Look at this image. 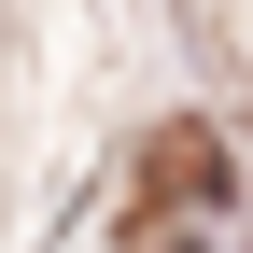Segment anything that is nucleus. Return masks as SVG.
<instances>
[{
    "instance_id": "nucleus-1",
    "label": "nucleus",
    "mask_w": 253,
    "mask_h": 253,
    "mask_svg": "<svg viewBox=\"0 0 253 253\" xmlns=\"http://www.w3.org/2000/svg\"><path fill=\"white\" fill-rule=\"evenodd\" d=\"M141 197H155V211H211V197H225V141H211V126H155Z\"/></svg>"
}]
</instances>
